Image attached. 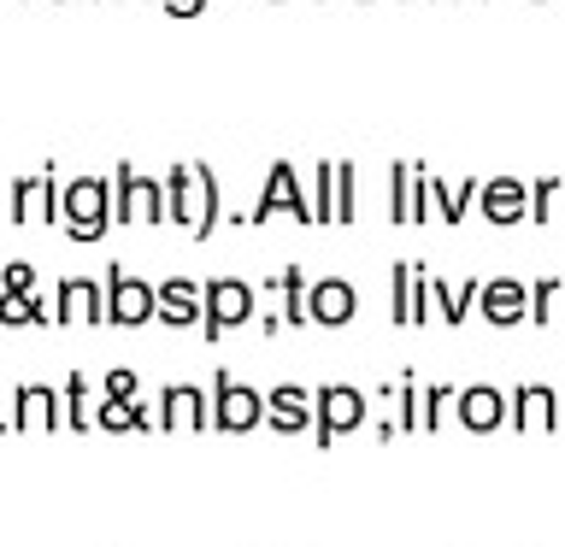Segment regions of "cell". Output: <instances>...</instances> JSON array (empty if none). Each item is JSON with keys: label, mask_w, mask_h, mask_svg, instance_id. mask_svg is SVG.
Listing matches in <instances>:
<instances>
[{"label": "cell", "mask_w": 565, "mask_h": 547, "mask_svg": "<svg viewBox=\"0 0 565 547\" xmlns=\"http://www.w3.org/2000/svg\"><path fill=\"white\" fill-rule=\"evenodd\" d=\"M60 224L71 242H100L113 229V183L106 176H71L60 189Z\"/></svg>", "instance_id": "obj_1"}, {"label": "cell", "mask_w": 565, "mask_h": 547, "mask_svg": "<svg viewBox=\"0 0 565 547\" xmlns=\"http://www.w3.org/2000/svg\"><path fill=\"white\" fill-rule=\"evenodd\" d=\"M254 318V282L242 277H212L201 282V335L206 342H224L236 324Z\"/></svg>", "instance_id": "obj_2"}, {"label": "cell", "mask_w": 565, "mask_h": 547, "mask_svg": "<svg viewBox=\"0 0 565 547\" xmlns=\"http://www.w3.org/2000/svg\"><path fill=\"white\" fill-rule=\"evenodd\" d=\"M259 412H265L259 388L236 383V377H230V371H218V377H212V400H206V430H218V436H247V430H259Z\"/></svg>", "instance_id": "obj_3"}, {"label": "cell", "mask_w": 565, "mask_h": 547, "mask_svg": "<svg viewBox=\"0 0 565 547\" xmlns=\"http://www.w3.org/2000/svg\"><path fill=\"white\" fill-rule=\"evenodd\" d=\"M360 423H365V395L353 383H324L312 395V441L318 448H330L335 436L360 430Z\"/></svg>", "instance_id": "obj_4"}, {"label": "cell", "mask_w": 565, "mask_h": 547, "mask_svg": "<svg viewBox=\"0 0 565 547\" xmlns=\"http://www.w3.org/2000/svg\"><path fill=\"white\" fill-rule=\"evenodd\" d=\"M100 294H106V324H124V330H141L153 318V282L130 277L124 265L113 259L100 277Z\"/></svg>", "instance_id": "obj_5"}, {"label": "cell", "mask_w": 565, "mask_h": 547, "mask_svg": "<svg viewBox=\"0 0 565 547\" xmlns=\"http://www.w3.org/2000/svg\"><path fill=\"white\" fill-rule=\"evenodd\" d=\"M277 212H289V218L312 224V201H307V189H300V171L289 165V159H271V171H265V189H259V206L247 212V224H265V218H277Z\"/></svg>", "instance_id": "obj_6"}, {"label": "cell", "mask_w": 565, "mask_h": 547, "mask_svg": "<svg viewBox=\"0 0 565 547\" xmlns=\"http://www.w3.org/2000/svg\"><path fill=\"white\" fill-rule=\"evenodd\" d=\"M53 324H106V294L95 277H65L53 289Z\"/></svg>", "instance_id": "obj_7"}, {"label": "cell", "mask_w": 565, "mask_h": 547, "mask_svg": "<svg viewBox=\"0 0 565 547\" xmlns=\"http://www.w3.org/2000/svg\"><path fill=\"white\" fill-rule=\"evenodd\" d=\"M524 307H530V282H519V277H489V282H477V312H483L494 330L524 324Z\"/></svg>", "instance_id": "obj_8"}, {"label": "cell", "mask_w": 565, "mask_h": 547, "mask_svg": "<svg viewBox=\"0 0 565 547\" xmlns=\"http://www.w3.org/2000/svg\"><path fill=\"white\" fill-rule=\"evenodd\" d=\"M60 395L47 383H18L12 388V412H7V430H60Z\"/></svg>", "instance_id": "obj_9"}, {"label": "cell", "mask_w": 565, "mask_h": 547, "mask_svg": "<svg viewBox=\"0 0 565 547\" xmlns=\"http://www.w3.org/2000/svg\"><path fill=\"white\" fill-rule=\"evenodd\" d=\"M454 412H459V423H466L471 436H494V430L507 423V388H494V383L459 388V395H454Z\"/></svg>", "instance_id": "obj_10"}, {"label": "cell", "mask_w": 565, "mask_h": 547, "mask_svg": "<svg viewBox=\"0 0 565 547\" xmlns=\"http://www.w3.org/2000/svg\"><path fill=\"white\" fill-rule=\"evenodd\" d=\"M153 430H206V395L194 383H166L159 388V412H153Z\"/></svg>", "instance_id": "obj_11"}, {"label": "cell", "mask_w": 565, "mask_h": 547, "mask_svg": "<svg viewBox=\"0 0 565 547\" xmlns=\"http://www.w3.org/2000/svg\"><path fill=\"white\" fill-rule=\"evenodd\" d=\"M507 423L512 430H530V423H542V430H559V400H554V388L547 383H519V388H507Z\"/></svg>", "instance_id": "obj_12"}, {"label": "cell", "mask_w": 565, "mask_h": 547, "mask_svg": "<svg viewBox=\"0 0 565 547\" xmlns=\"http://www.w3.org/2000/svg\"><path fill=\"white\" fill-rule=\"evenodd\" d=\"M353 307H360V294H353V282H348V277L307 282V324L342 330V324H353Z\"/></svg>", "instance_id": "obj_13"}, {"label": "cell", "mask_w": 565, "mask_h": 547, "mask_svg": "<svg viewBox=\"0 0 565 547\" xmlns=\"http://www.w3.org/2000/svg\"><path fill=\"white\" fill-rule=\"evenodd\" d=\"M265 400V412L259 423H271L277 436H300V430H312V395L300 383H277L271 395H259Z\"/></svg>", "instance_id": "obj_14"}, {"label": "cell", "mask_w": 565, "mask_h": 547, "mask_svg": "<svg viewBox=\"0 0 565 547\" xmlns=\"http://www.w3.org/2000/svg\"><path fill=\"white\" fill-rule=\"evenodd\" d=\"M153 318L171 330H201V282L189 277H166L153 289Z\"/></svg>", "instance_id": "obj_15"}, {"label": "cell", "mask_w": 565, "mask_h": 547, "mask_svg": "<svg viewBox=\"0 0 565 547\" xmlns=\"http://www.w3.org/2000/svg\"><path fill=\"white\" fill-rule=\"evenodd\" d=\"M477 212L489 224H519L530 212V183H519V176H489V183H477Z\"/></svg>", "instance_id": "obj_16"}, {"label": "cell", "mask_w": 565, "mask_h": 547, "mask_svg": "<svg viewBox=\"0 0 565 547\" xmlns=\"http://www.w3.org/2000/svg\"><path fill=\"white\" fill-rule=\"evenodd\" d=\"M418 183H424V201L436 206L441 224H459L477 201V176H459V183H448V176H436L430 165H418Z\"/></svg>", "instance_id": "obj_17"}, {"label": "cell", "mask_w": 565, "mask_h": 547, "mask_svg": "<svg viewBox=\"0 0 565 547\" xmlns=\"http://www.w3.org/2000/svg\"><path fill=\"white\" fill-rule=\"evenodd\" d=\"M424 212H430V201H424V183H418V165H388V218L395 224H424Z\"/></svg>", "instance_id": "obj_18"}, {"label": "cell", "mask_w": 565, "mask_h": 547, "mask_svg": "<svg viewBox=\"0 0 565 547\" xmlns=\"http://www.w3.org/2000/svg\"><path fill=\"white\" fill-rule=\"evenodd\" d=\"M189 176H194V224H189V236L206 242L212 229H218V218H224V189H218V171L212 165H189Z\"/></svg>", "instance_id": "obj_19"}, {"label": "cell", "mask_w": 565, "mask_h": 547, "mask_svg": "<svg viewBox=\"0 0 565 547\" xmlns=\"http://www.w3.org/2000/svg\"><path fill=\"white\" fill-rule=\"evenodd\" d=\"M424 294H430V307L441 324H466V312L477 307V282H448L436 271H424Z\"/></svg>", "instance_id": "obj_20"}, {"label": "cell", "mask_w": 565, "mask_h": 547, "mask_svg": "<svg viewBox=\"0 0 565 547\" xmlns=\"http://www.w3.org/2000/svg\"><path fill=\"white\" fill-rule=\"evenodd\" d=\"M265 289L282 294V324H307V271L300 265H282V277H271Z\"/></svg>", "instance_id": "obj_21"}, {"label": "cell", "mask_w": 565, "mask_h": 547, "mask_svg": "<svg viewBox=\"0 0 565 547\" xmlns=\"http://www.w3.org/2000/svg\"><path fill=\"white\" fill-rule=\"evenodd\" d=\"M330 218L335 224L360 218V171L353 165H330Z\"/></svg>", "instance_id": "obj_22"}, {"label": "cell", "mask_w": 565, "mask_h": 547, "mask_svg": "<svg viewBox=\"0 0 565 547\" xmlns=\"http://www.w3.org/2000/svg\"><path fill=\"white\" fill-rule=\"evenodd\" d=\"M88 423H100V430H153V406H141V400H100V412L88 418Z\"/></svg>", "instance_id": "obj_23"}, {"label": "cell", "mask_w": 565, "mask_h": 547, "mask_svg": "<svg viewBox=\"0 0 565 547\" xmlns=\"http://www.w3.org/2000/svg\"><path fill=\"white\" fill-rule=\"evenodd\" d=\"M159 189H166V218L189 229L194 224V176H189V165H171Z\"/></svg>", "instance_id": "obj_24"}, {"label": "cell", "mask_w": 565, "mask_h": 547, "mask_svg": "<svg viewBox=\"0 0 565 547\" xmlns=\"http://www.w3.org/2000/svg\"><path fill=\"white\" fill-rule=\"evenodd\" d=\"M0 324H7V330L47 324V300H35V294H0Z\"/></svg>", "instance_id": "obj_25"}, {"label": "cell", "mask_w": 565, "mask_h": 547, "mask_svg": "<svg viewBox=\"0 0 565 547\" xmlns=\"http://www.w3.org/2000/svg\"><path fill=\"white\" fill-rule=\"evenodd\" d=\"M60 400H65L60 412H65L71 430H77V436L95 430V423H88V377H83V371H71V377H65V395H60Z\"/></svg>", "instance_id": "obj_26"}, {"label": "cell", "mask_w": 565, "mask_h": 547, "mask_svg": "<svg viewBox=\"0 0 565 547\" xmlns=\"http://www.w3.org/2000/svg\"><path fill=\"white\" fill-rule=\"evenodd\" d=\"M106 183H113V224H136V183H141V171L118 165Z\"/></svg>", "instance_id": "obj_27"}, {"label": "cell", "mask_w": 565, "mask_h": 547, "mask_svg": "<svg viewBox=\"0 0 565 547\" xmlns=\"http://www.w3.org/2000/svg\"><path fill=\"white\" fill-rule=\"evenodd\" d=\"M35 218H42V171L12 183V224H35Z\"/></svg>", "instance_id": "obj_28"}, {"label": "cell", "mask_w": 565, "mask_h": 547, "mask_svg": "<svg viewBox=\"0 0 565 547\" xmlns=\"http://www.w3.org/2000/svg\"><path fill=\"white\" fill-rule=\"evenodd\" d=\"M395 400H401L395 436H418V371H401V383H395Z\"/></svg>", "instance_id": "obj_29"}, {"label": "cell", "mask_w": 565, "mask_h": 547, "mask_svg": "<svg viewBox=\"0 0 565 547\" xmlns=\"http://www.w3.org/2000/svg\"><path fill=\"white\" fill-rule=\"evenodd\" d=\"M388 282H395V307H388V318H395L401 330H413V259H401L395 271H388Z\"/></svg>", "instance_id": "obj_30"}, {"label": "cell", "mask_w": 565, "mask_h": 547, "mask_svg": "<svg viewBox=\"0 0 565 547\" xmlns=\"http://www.w3.org/2000/svg\"><path fill=\"white\" fill-rule=\"evenodd\" d=\"M554 294H559V277H536V282H530L524 324H547V318H554Z\"/></svg>", "instance_id": "obj_31"}, {"label": "cell", "mask_w": 565, "mask_h": 547, "mask_svg": "<svg viewBox=\"0 0 565 547\" xmlns=\"http://www.w3.org/2000/svg\"><path fill=\"white\" fill-rule=\"evenodd\" d=\"M554 194H559V176H542V183H530V224H547L554 218Z\"/></svg>", "instance_id": "obj_32"}, {"label": "cell", "mask_w": 565, "mask_h": 547, "mask_svg": "<svg viewBox=\"0 0 565 547\" xmlns=\"http://www.w3.org/2000/svg\"><path fill=\"white\" fill-rule=\"evenodd\" d=\"M448 406H454V388H448V383H430V388H424V412H418V430H436Z\"/></svg>", "instance_id": "obj_33"}, {"label": "cell", "mask_w": 565, "mask_h": 547, "mask_svg": "<svg viewBox=\"0 0 565 547\" xmlns=\"http://www.w3.org/2000/svg\"><path fill=\"white\" fill-rule=\"evenodd\" d=\"M100 388H106V400H141V377H136L130 365H113Z\"/></svg>", "instance_id": "obj_34"}, {"label": "cell", "mask_w": 565, "mask_h": 547, "mask_svg": "<svg viewBox=\"0 0 565 547\" xmlns=\"http://www.w3.org/2000/svg\"><path fill=\"white\" fill-rule=\"evenodd\" d=\"M0 294H35V265L30 259H12L0 271Z\"/></svg>", "instance_id": "obj_35"}, {"label": "cell", "mask_w": 565, "mask_h": 547, "mask_svg": "<svg viewBox=\"0 0 565 547\" xmlns=\"http://www.w3.org/2000/svg\"><path fill=\"white\" fill-rule=\"evenodd\" d=\"M60 165H47L42 171V218H35V224H60Z\"/></svg>", "instance_id": "obj_36"}, {"label": "cell", "mask_w": 565, "mask_h": 547, "mask_svg": "<svg viewBox=\"0 0 565 547\" xmlns=\"http://www.w3.org/2000/svg\"><path fill=\"white\" fill-rule=\"evenodd\" d=\"M413 324H430V294H424V265H413Z\"/></svg>", "instance_id": "obj_37"}, {"label": "cell", "mask_w": 565, "mask_h": 547, "mask_svg": "<svg viewBox=\"0 0 565 547\" xmlns=\"http://www.w3.org/2000/svg\"><path fill=\"white\" fill-rule=\"evenodd\" d=\"M166 12H171V18H201L206 0H166Z\"/></svg>", "instance_id": "obj_38"}, {"label": "cell", "mask_w": 565, "mask_h": 547, "mask_svg": "<svg viewBox=\"0 0 565 547\" xmlns=\"http://www.w3.org/2000/svg\"><path fill=\"white\" fill-rule=\"evenodd\" d=\"M0 430H7V406H0Z\"/></svg>", "instance_id": "obj_39"}, {"label": "cell", "mask_w": 565, "mask_h": 547, "mask_svg": "<svg viewBox=\"0 0 565 547\" xmlns=\"http://www.w3.org/2000/svg\"><path fill=\"white\" fill-rule=\"evenodd\" d=\"M536 7H542V0H536Z\"/></svg>", "instance_id": "obj_40"}]
</instances>
